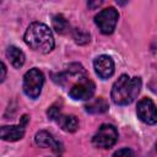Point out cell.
I'll list each match as a JSON object with an SVG mask.
<instances>
[{
	"label": "cell",
	"mask_w": 157,
	"mask_h": 157,
	"mask_svg": "<svg viewBox=\"0 0 157 157\" xmlns=\"http://www.w3.org/2000/svg\"><path fill=\"white\" fill-rule=\"evenodd\" d=\"M25 43L34 52L48 54L54 49L55 40L49 27L42 22L31 23L23 36Z\"/></svg>",
	"instance_id": "1"
},
{
	"label": "cell",
	"mask_w": 157,
	"mask_h": 157,
	"mask_svg": "<svg viewBox=\"0 0 157 157\" xmlns=\"http://www.w3.org/2000/svg\"><path fill=\"white\" fill-rule=\"evenodd\" d=\"M141 85L142 82L140 77H130L129 75L123 74L113 83L110 98L118 105H128L132 103L140 93Z\"/></svg>",
	"instance_id": "2"
},
{
	"label": "cell",
	"mask_w": 157,
	"mask_h": 157,
	"mask_svg": "<svg viewBox=\"0 0 157 157\" xmlns=\"http://www.w3.org/2000/svg\"><path fill=\"white\" fill-rule=\"evenodd\" d=\"M43 85H44V76L39 69L33 67L25 74L22 88L25 94L31 99H36L39 97Z\"/></svg>",
	"instance_id": "3"
},
{
	"label": "cell",
	"mask_w": 157,
	"mask_h": 157,
	"mask_svg": "<svg viewBox=\"0 0 157 157\" xmlns=\"http://www.w3.org/2000/svg\"><path fill=\"white\" fill-rule=\"evenodd\" d=\"M118 141V130L112 124H102L92 137V144L98 148H110Z\"/></svg>",
	"instance_id": "4"
},
{
	"label": "cell",
	"mask_w": 157,
	"mask_h": 157,
	"mask_svg": "<svg viewBox=\"0 0 157 157\" xmlns=\"http://www.w3.org/2000/svg\"><path fill=\"white\" fill-rule=\"evenodd\" d=\"M119 13L114 7H107L101 10L94 16V23L103 34H112L117 27Z\"/></svg>",
	"instance_id": "5"
},
{
	"label": "cell",
	"mask_w": 157,
	"mask_h": 157,
	"mask_svg": "<svg viewBox=\"0 0 157 157\" xmlns=\"http://www.w3.org/2000/svg\"><path fill=\"white\" fill-rule=\"evenodd\" d=\"M94 91V82L91 78H88V76H85L76 80V82L69 90V96L76 101H88L93 97Z\"/></svg>",
	"instance_id": "6"
},
{
	"label": "cell",
	"mask_w": 157,
	"mask_h": 157,
	"mask_svg": "<svg viewBox=\"0 0 157 157\" xmlns=\"http://www.w3.org/2000/svg\"><path fill=\"white\" fill-rule=\"evenodd\" d=\"M48 118L53 121H55L64 131L66 132H75L78 129V120L72 114H63L60 108L56 105H52L47 110Z\"/></svg>",
	"instance_id": "7"
},
{
	"label": "cell",
	"mask_w": 157,
	"mask_h": 157,
	"mask_svg": "<svg viewBox=\"0 0 157 157\" xmlns=\"http://www.w3.org/2000/svg\"><path fill=\"white\" fill-rule=\"evenodd\" d=\"M136 113L139 119L148 125H155L157 121L156 105L151 98H142L141 101H139L136 107Z\"/></svg>",
	"instance_id": "8"
},
{
	"label": "cell",
	"mask_w": 157,
	"mask_h": 157,
	"mask_svg": "<svg viewBox=\"0 0 157 157\" xmlns=\"http://www.w3.org/2000/svg\"><path fill=\"white\" fill-rule=\"evenodd\" d=\"M93 67L96 74L103 80L112 77L114 74V61L109 55L105 54H102L94 59Z\"/></svg>",
	"instance_id": "9"
},
{
	"label": "cell",
	"mask_w": 157,
	"mask_h": 157,
	"mask_svg": "<svg viewBox=\"0 0 157 157\" xmlns=\"http://www.w3.org/2000/svg\"><path fill=\"white\" fill-rule=\"evenodd\" d=\"M34 142L37 144V146L43 147V148L50 147L56 153H61L63 151V145L58 140H55V137L50 132L45 130H40L34 135Z\"/></svg>",
	"instance_id": "10"
},
{
	"label": "cell",
	"mask_w": 157,
	"mask_h": 157,
	"mask_svg": "<svg viewBox=\"0 0 157 157\" xmlns=\"http://www.w3.org/2000/svg\"><path fill=\"white\" fill-rule=\"evenodd\" d=\"M25 125L18 124V125H4L0 126V139L4 141L13 142L18 141L25 136Z\"/></svg>",
	"instance_id": "11"
},
{
	"label": "cell",
	"mask_w": 157,
	"mask_h": 157,
	"mask_svg": "<svg viewBox=\"0 0 157 157\" xmlns=\"http://www.w3.org/2000/svg\"><path fill=\"white\" fill-rule=\"evenodd\" d=\"M6 58L9 59L11 65L13 67H16V69H20L25 64V60H26L25 53L20 48H17L15 45H10L6 49Z\"/></svg>",
	"instance_id": "12"
},
{
	"label": "cell",
	"mask_w": 157,
	"mask_h": 157,
	"mask_svg": "<svg viewBox=\"0 0 157 157\" xmlns=\"http://www.w3.org/2000/svg\"><path fill=\"white\" fill-rule=\"evenodd\" d=\"M108 108H109L108 102L102 97H98V98H94V99L91 98V99H88V103L85 105L86 112L92 113V114L105 113L108 110Z\"/></svg>",
	"instance_id": "13"
},
{
	"label": "cell",
	"mask_w": 157,
	"mask_h": 157,
	"mask_svg": "<svg viewBox=\"0 0 157 157\" xmlns=\"http://www.w3.org/2000/svg\"><path fill=\"white\" fill-rule=\"evenodd\" d=\"M52 25H53V29L59 33V34H65L69 32V28H70V25L67 22V20L61 15H55L52 20Z\"/></svg>",
	"instance_id": "14"
},
{
	"label": "cell",
	"mask_w": 157,
	"mask_h": 157,
	"mask_svg": "<svg viewBox=\"0 0 157 157\" xmlns=\"http://www.w3.org/2000/svg\"><path fill=\"white\" fill-rule=\"evenodd\" d=\"M72 38H74L75 43L78 45H85V44L90 43V40H91L90 33H87L82 29H78V28H75L72 31Z\"/></svg>",
	"instance_id": "15"
},
{
	"label": "cell",
	"mask_w": 157,
	"mask_h": 157,
	"mask_svg": "<svg viewBox=\"0 0 157 157\" xmlns=\"http://www.w3.org/2000/svg\"><path fill=\"white\" fill-rule=\"evenodd\" d=\"M86 2L90 10H96L103 4V0H86Z\"/></svg>",
	"instance_id": "16"
},
{
	"label": "cell",
	"mask_w": 157,
	"mask_h": 157,
	"mask_svg": "<svg viewBox=\"0 0 157 157\" xmlns=\"http://www.w3.org/2000/svg\"><path fill=\"white\" fill-rule=\"evenodd\" d=\"M134 151L125 147V148H121V150H118L114 152V156H134Z\"/></svg>",
	"instance_id": "17"
},
{
	"label": "cell",
	"mask_w": 157,
	"mask_h": 157,
	"mask_svg": "<svg viewBox=\"0 0 157 157\" xmlns=\"http://www.w3.org/2000/svg\"><path fill=\"white\" fill-rule=\"evenodd\" d=\"M6 74H7V69H6V66H5V64L0 60V83L5 80V77H6Z\"/></svg>",
	"instance_id": "18"
},
{
	"label": "cell",
	"mask_w": 157,
	"mask_h": 157,
	"mask_svg": "<svg viewBox=\"0 0 157 157\" xmlns=\"http://www.w3.org/2000/svg\"><path fill=\"white\" fill-rule=\"evenodd\" d=\"M28 120H29L28 115H26V114H25V115L21 118V123H20V124H22V125H25V126H26V125H27V123H28Z\"/></svg>",
	"instance_id": "19"
},
{
	"label": "cell",
	"mask_w": 157,
	"mask_h": 157,
	"mask_svg": "<svg viewBox=\"0 0 157 157\" xmlns=\"http://www.w3.org/2000/svg\"><path fill=\"white\" fill-rule=\"evenodd\" d=\"M128 1H129V0H115V2H117L118 5H120V6L126 5V4H128Z\"/></svg>",
	"instance_id": "20"
},
{
	"label": "cell",
	"mask_w": 157,
	"mask_h": 157,
	"mask_svg": "<svg viewBox=\"0 0 157 157\" xmlns=\"http://www.w3.org/2000/svg\"><path fill=\"white\" fill-rule=\"evenodd\" d=\"M0 1H1V0H0Z\"/></svg>",
	"instance_id": "21"
}]
</instances>
